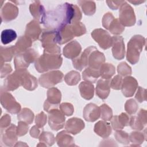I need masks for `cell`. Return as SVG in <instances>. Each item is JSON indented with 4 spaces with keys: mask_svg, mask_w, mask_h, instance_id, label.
I'll list each match as a JSON object with an SVG mask.
<instances>
[{
    "mask_svg": "<svg viewBox=\"0 0 147 147\" xmlns=\"http://www.w3.org/2000/svg\"><path fill=\"white\" fill-rule=\"evenodd\" d=\"M117 72L122 77L127 76L131 74V68L126 62H121L117 67Z\"/></svg>",
    "mask_w": 147,
    "mask_h": 147,
    "instance_id": "cell-45",
    "label": "cell"
},
{
    "mask_svg": "<svg viewBox=\"0 0 147 147\" xmlns=\"http://www.w3.org/2000/svg\"><path fill=\"white\" fill-rule=\"evenodd\" d=\"M100 76V71L86 67L82 73L83 79L91 83H95L98 78Z\"/></svg>",
    "mask_w": 147,
    "mask_h": 147,
    "instance_id": "cell-34",
    "label": "cell"
},
{
    "mask_svg": "<svg viewBox=\"0 0 147 147\" xmlns=\"http://www.w3.org/2000/svg\"><path fill=\"white\" fill-rule=\"evenodd\" d=\"M138 104L133 99L127 100L125 104V109L126 111L130 115L134 114L138 109Z\"/></svg>",
    "mask_w": 147,
    "mask_h": 147,
    "instance_id": "cell-46",
    "label": "cell"
},
{
    "mask_svg": "<svg viewBox=\"0 0 147 147\" xmlns=\"http://www.w3.org/2000/svg\"><path fill=\"white\" fill-rule=\"evenodd\" d=\"M47 121V116L43 111H41L36 116L35 123L40 128H42L46 124Z\"/></svg>",
    "mask_w": 147,
    "mask_h": 147,
    "instance_id": "cell-50",
    "label": "cell"
},
{
    "mask_svg": "<svg viewBox=\"0 0 147 147\" xmlns=\"http://www.w3.org/2000/svg\"><path fill=\"white\" fill-rule=\"evenodd\" d=\"M63 63L61 53H44L34 62L36 69L40 73L59 68Z\"/></svg>",
    "mask_w": 147,
    "mask_h": 147,
    "instance_id": "cell-2",
    "label": "cell"
},
{
    "mask_svg": "<svg viewBox=\"0 0 147 147\" xmlns=\"http://www.w3.org/2000/svg\"><path fill=\"white\" fill-rule=\"evenodd\" d=\"M1 66L3 65L5 62L10 61L13 56L17 55L14 45L8 47H1Z\"/></svg>",
    "mask_w": 147,
    "mask_h": 147,
    "instance_id": "cell-33",
    "label": "cell"
},
{
    "mask_svg": "<svg viewBox=\"0 0 147 147\" xmlns=\"http://www.w3.org/2000/svg\"><path fill=\"white\" fill-rule=\"evenodd\" d=\"M100 109L94 103H88L83 109V117L88 122H94L100 117Z\"/></svg>",
    "mask_w": 147,
    "mask_h": 147,
    "instance_id": "cell-24",
    "label": "cell"
},
{
    "mask_svg": "<svg viewBox=\"0 0 147 147\" xmlns=\"http://www.w3.org/2000/svg\"><path fill=\"white\" fill-rule=\"evenodd\" d=\"M111 124L113 129L114 130H122L124 127H123L121 124L120 123L118 118V115H115L113 116L111 119Z\"/></svg>",
    "mask_w": 147,
    "mask_h": 147,
    "instance_id": "cell-54",
    "label": "cell"
},
{
    "mask_svg": "<svg viewBox=\"0 0 147 147\" xmlns=\"http://www.w3.org/2000/svg\"><path fill=\"white\" fill-rule=\"evenodd\" d=\"M137 88L138 82L134 78L127 76L123 79L121 89L123 95L125 97L132 96Z\"/></svg>",
    "mask_w": 147,
    "mask_h": 147,
    "instance_id": "cell-20",
    "label": "cell"
},
{
    "mask_svg": "<svg viewBox=\"0 0 147 147\" xmlns=\"http://www.w3.org/2000/svg\"><path fill=\"white\" fill-rule=\"evenodd\" d=\"M82 17V12L76 5L65 2L59 5L53 11L46 13L45 25L51 29L79 22Z\"/></svg>",
    "mask_w": 147,
    "mask_h": 147,
    "instance_id": "cell-1",
    "label": "cell"
},
{
    "mask_svg": "<svg viewBox=\"0 0 147 147\" xmlns=\"http://www.w3.org/2000/svg\"><path fill=\"white\" fill-rule=\"evenodd\" d=\"M11 122V117L9 114L3 115L0 120V127L1 129L6 128L10 125Z\"/></svg>",
    "mask_w": 147,
    "mask_h": 147,
    "instance_id": "cell-52",
    "label": "cell"
},
{
    "mask_svg": "<svg viewBox=\"0 0 147 147\" xmlns=\"http://www.w3.org/2000/svg\"><path fill=\"white\" fill-rule=\"evenodd\" d=\"M136 99L140 103H142L146 100V90L145 88L139 87L135 95Z\"/></svg>",
    "mask_w": 147,
    "mask_h": 147,
    "instance_id": "cell-51",
    "label": "cell"
},
{
    "mask_svg": "<svg viewBox=\"0 0 147 147\" xmlns=\"http://www.w3.org/2000/svg\"><path fill=\"white\" fill-rule=\"evenodd\" d=\"M122 78L121 76L115 75L110 81V87L114 90H118L121 88L122 84Z\"/></svg>",
    "mask_w": 147,
    "mask_h": 147,
    "instance_id": "cell-49",
    "label": "cell"
},
{
    "mask_svg": "<svg viewBox=\"0 0 147 147\" xmlns=\"http://www.w3.org/2000/svg\"><path fill=\"white\" fill-rule=\"evenodd\" d=\"M125 2V1H106L108 6L112 10L118 9Z\"/></svg>",
    "mask_w": 147,
    "mask_h": 147,
    "instance_id": "cell-56",
    "label": "cell"
},
{
    "mask_svg": "<svg viewBox=\"0 0 147 147\" xmlns=\"http://www.w3.org/2000/svg\"><path fill=\"white\" fill-rule=\"evenodd\" d=\"M40 22L36 20H33L29 22L26 26L25 35L35 41L38 40L42 33V29L40 25Z\"/></svg>",
    "mask_w": 147,
    "mask_h": 147,
    "instance_id": "cell-22",
    "label": "cell"
},
{
    "mask_svg": "<svg viewBox=\"0 0 147 147\" xmlns=\"http://www.w3.org/2000/svg\"><path fill=\"white\" fill-rule=\"evenodd\" d=\"M95 48H96L93 46L88 47L77 57L72 59V64L74 68L79 71H82L84 68L87 67L88 66L89 56Z\"/></svg>",
    "mask_w": 147,
    "mask_h": 147,
    "instance_id": "cell-16",
    "label": "cell"
},
{
    "mask_svg": "<svg viewBox=\"0 0 147 147\" xmlns=\"http://www.w3.org/2000/svg\"><path fill=\"white\" fill-rule=\"evenodd\" d=\"M32 42V40L25 34L20 36L14 45L17 54L28 49L31 47Z\"/></svg>",
    "mask_w": 147,
    "mask_h": 147,
    "instance_id": "cell-32",
    "label": "cell"
},
{
    "mask_svg": "<svg viewBox=\"0 0 147 147\" xmlns=\"http://www.w3.org/2000/svg\"><path fill=\"white\" fill-rule=\"evenodd\" d=\"M18 14V9L13 2H7L2 8L1 18L2 21L8 22L16 18Z\"/></svg>",
    "mask_w": 147,
    "mask_h": 147,
    "instance_id": "cell-19",
    "label": "cell"
},
{
    "mask_svg": "<svg viewBox=\"0 0 147 147\" xmlns=\"http://www.w3.org/2000/svg\"><path fill=\"white\" fill-rule=\"evenodd\" d=\"M129 141L132 143L131 146H140L144 140H146V129L145 133H142L138 131H134L130 133L129 136Z\"/></svg>",
    "mask_w": 147,
    "mask_h": 147,
    "instance_id": "cell-37",
    "label": "cell"
},
{
    "mask_svg": "<svg viewBox=\"0 0 147 147\" xmlns=\"http://www.w3.org/2000/svg\"><path fill=\"white\" fill-rule=\"evenodd\" d=\"M23 69H16L9 75L5 80L3 88L6 91H14L22 86V76Z\"/></svg>",
    "mask_w": 147,
    "mask_h": 147,
    "instance_id": "cell-14",
    "label": "cell"
},
{
    "mask_svg": "<svg viewBox=\"0 0 147 147\" xmlns=\"http://www.w3.org/2000/svg\"><path fill=\"white\" fill-rule=\"evenodd\" d=\"M105 57L103 53L95 48L90 54L88 58V66L91 69L100 71L102 65L105 63Z\"/></svg>",
    "mask_w": 147,
    "mask_h": 147,
    "instance_id": "cell-21",
    "label": "cell"
},
{
    "mask_svg": "<svg viewBox=\"0 0 147 147\" xmlns=\"http://www.w3.org/2000/svg\"><path fill=\"white\" fill-rule=\"evenodd\" d=\"M40 41L44 48V52L48 53H60V48L57 44L56 30L51 29H44L41 34Z\"/></svg>",
    "mask_w": 147,
    "mask_h": 147,
    "instance_id": "cell-4",
    "label": "cell"
},
{
    "mask_svg": "<svg viewBox=\"0 0 147 147\" xmlns=\"http://www.w3.org/2000/svg\"><path fill=\"white\" fill-rule=\"evenodd\" d=\"M91 37L98 44L99 47L107 49L112 46V37L106 30L101 29H95L91 33Z\"/></svg>",
    "mask_w": 147,
    "mask_h": 147,
    "instance_id": "cell-10",
    "label": "cell"
},
{
    "mask_svg": "<svg viewBox=\"0 0 147 147\" xmlns=\"http://www.w3.org/2000/svg\"><path fill=\"white\" fill-rule=\"evenodd\" d=\"M64 80L69 86H75L80 80V75L76 71H71L64 76Z\"/></svg>",
    "mask_w": 147,
    "mask_h": 147,
    "instance_id": "cell-40",
    "label": "cell"
},
{
    "mask_svg": "<svg viewBox=\"0 0 147 147\" xmlns=\"http://www.w3.org/2000/svg\"><path fill=\"white\" fill-rule=\"evenodd\" d=\"M38 57V53L34 49H28L26 51L17 53L14 59L16 69H26L30 64L35 62Z\"/></svg>",
    "mask_w": 147,
    "mask_h": 147,
    "instance_id": "cell-5",
    "label": "cell"
},
{
    "mask_svg": "<svg viewBox=\"0 0 147 147\" xmlns=\"http://www.w3.org/2000/svg\"><path fill=\"white\" fill-rule=\"evenodd\" d=\"M115 68L110 63H104L100 70V76L102 79L110 80V78L115 74Z\"/></svg>",
    "mask_w": 147,
    "mask_h": 147,
    "instance_id": "cell-36",
    "label": "cell"
},
{
    "mask_svg": "<svg viewBox=\"0 0 147 147\" xmlns=\"http://www.w3.org/2000/svg\"><path fill=\"white\" fill-rule=\"evenodd\" d=\"M94 130L95 133L102 138H107L112 131L110 125L105 121H99L95 123Z\"/></svg>",
    "mask_w": 147,
    "mask_h": 147,
    "instance_id": "cell-30",
    "label": "cell"
},
{
    "mask_svg": "<svg viewBox=\"0 0 147 147\" xmlns=\"http://www.w3.org/2000/svg\"><path fill=\"white\" fill-rule=\"evenodd\" d=\"M14 146H28V145L25 143H22V142H17V144H15Z\"/></svg>",
    "mask_w": 147,
    "mask_h": 147,
    "instance_id": "cell-59",
    "label": "cell"
},
{
    "mask_svg": "<svg viewBox=\"0 0 147 147\" xmlns=\"http://www.w3.org/2000/svg\"><path fill=\"white\" fill-rule=\"evenodd\" d=\"M17 38V33L15 30L11 29L2 30L1 34V39L3 44L6 45L12 42Z\"/></svg>",
    "mask_w": 147,
    "mask_h": 147,
    "instance_id": "cell-39",
    "label": "cell"
},
{
    "mask_svg": "<svg viewBox=\"0 0 147 147\" xmlns=\"http://www.w3.org/2000/svg\"><path fill=\"white\" fill-rule=\"evenodd\" d=\"M17 126L14 124H11L8 127L1 130V141L5 146L15 145L17 143Z\"/></svg>",
    "mask_w": 147,
    "mask_h": 147,
    "instance_id": "cell-13",
    "label": "cell"
},
{
    "mask_svg": "<svg viewBox=\"0 0 147 147\" xmlns=\"http://www.w3.org/2000/svg\"><path fill=\"white\" fill-rule=\"evenodd\" d=\"M59 108L62 113L67 116L72 115L74 112V106L70 103H62L59 105Z\"/></svg>",
    "mask_w": 147,
    "mask_h": 147,
    "instance_id": "cell-47",
    "label": "cell"
},
{
    "mask_svg": "<svg viewBox=\"0 0 147 147\" xmlns=\"http://www.w3.org/2000/svg\"><path fill=\"white\" fill-rule=\"evenodd\" d=\"M12 71V68L9 64H4L1 66V78H2L9 75Z\"/></svg>",
    "mask_w": 147,
    "mask_h": 147,
    "instance_id": "cell-55",
    "label": "cell"
},
{
    "mask_svg": "<svg viewBox=\"0 0 147 147\" xmlns=\"http://www.w3.org/2000/svg\"><path fill=\"white\" fill-rule=\"evenodd\" d=\"M118 120L123 127L126 126L129 124L130 117L129 115H127L125 113H122L120 115H118Z\"/></svg>",
    "mask_w": 147,
    "mask_h": 147,
    "instance_id": "cell-53",
    "label": "cell"
},
{
    "mask_svg": "<svg viewBox=\"0 0 147 147\" xmlns=\"http://www.w3.org/2000/svg\"><path fill=\"white\" fill-rule=\"evenodd\" d=\"M84 126L85 125L82 119L73 117L67 121L65 128L68 133L75 135L79 133L84 128Z\"/></svg>",
    "mask_w": 147,
    "mask_h": 147,
    "instance_id": "cell-26",
    "label": "cell"
},
{
    "mask_svg": "<svg viewBox=\"0 0 147 147\" xmlns=\"http://www.w3.org/2000/svg\"><path fill=\"white\" fill-rule=\"evenodd\" d=\"M39 141L47 146H52L55 142V138L54 135L49 131H42L39 137Z\"/></svg>",
    "mask_w": 147,
    "mask_h": 147,
    "instance_id": "cell-41",
    "label": "cell"
},
{
    "mask_svg": "<svg viewBox=\"0 0 147 147\" xmlns=\"http://www.w3.org/2000/svg\"><path fill=\"white\" fill-rule=\"evenodd\" d=\"M129 2L135 5H140L141 3H143L145 2V1H129Z\"/></svg>",
    "mask_w": 147,
    "mask_h": 147,
    "instance_id": "cell-58",
    "label": "cell"
},
{
    "mask_svg": "<svg viewBox=\"0 0 147 147\" xmlns=\"http://www.w3.org/2000/svg\"><path fill=\"white\" fill-rule=\"evenodd\" d=\"M41 133L40 128L38 127L37 125H34L30 130V136L34 138H37L39 137Z\"/></svg>",
    "mask_w": 147,
    "mask_h": 147,
    "instance_id": "cell-57",
    "label": "cell"
},
{
    "mask_svg": "<svg viewBox=\"0 0 147 147\" xmlns=\"http://www.w3.org/2000/svg\"><path fill=\"white\" fill-rule=\"evenodd\" d=\"M65 115L58 108H55L48 112V124L55 131L62 129L65 124Z\"/></svg>",
    "mask_w": 147,
    "mask_h": 147,
    "instance_id": "cell-11",
    "label": "cell"
},
{
    "mask_svg": "<svg viewBox=\"0 0 147 147\" xmlns=\"http://www.w3.org/2000/svg\"><path fill=\"white\" fill-rule=\"evenodd\" d=\"M147 123V111L145 109H141L136 116H131L130 118L129 125L132 129L141 130L146 126Z\"/></svg>",
    "mask_w": 147,
    "mask_h": 147,
    "instance_id": "cell-17",
    "label": "cell"
},
{
    "mask_svg": "<svg viewBox=\"0 0 147 147\" xmlns=\"http://www.w3.org/2000/svg\"><path fill=\"white\" fill-rule=\"evenodd\" d=\"M56 32L57 35V44L60 45L64 44L71 41L75 37L71 24L61 26L56 29Z\"/></svg>",
    "mask_w": 147,
    "mask_h": 147,
    "instance_id": "cell-18",
    "label": "cell"
},
{
    "mask_svg": "<svg viewBox=\"0 0 147 147\" xmlns=\"http://www.w3.org/2000/svg\"><path fill=\"white\" fill-rule=\"evenodd\" d=\"M96 94L102 99H105L109 96L110 92V80L107 79H99L96 86Z\"/></svg>",
    "mask_w": 147,
    "mask_h": 147,
    "instance_id": "cell-27",
    "label": "cell"
},
{
    "mask_svg": "<svg viewBox=\"0 0 147 147\" xmlns=\"http://www.w3.org/2000/svg\"><path fill=\"white\" fill-rule=\"evenodd\" d=\"M145 38L141 35L133 36L127 43L126 59L131 64H136L140 59V55L145 45Z\"/></svg>",
    "mask_w": 147,
    "mask_h": 147,
    "instance_id": "cell-3",
    "label": "cell"
},
{
    "mask_svg": "<svg viewBox=\"0 0 147 147\" xmlns=\"http://www.w3.org/2000/svg\"><path fill=\"white\" fill-rule=\"evenodd\" d=\"M114 137L115 140L122 144L128 145L129 144V134L125 131L121 130H116V132L114 133Z\"/></svg>",
    "mask_w": 147,
    "mask_h": 147,
    "instance_id": "cell-44",
    "label": "cell"
},
{
    "mask_svg": "<svg viewBox=\"0 0 147 147\" xmlns=\"http://www.w3.org/2000/svg\"><path fill=\"white\" fill-rule=\"evenodd\" d=\"M118 20L124 27L133 26L136 23L134 10L126 1L120 6Z\"/></svg>",
    "mask_w": 147,
    "mask_h": 147,
    "instance_id": "cell-8",
    "label": "cell"
},
{
    "mask_svg": "<svg viewBox=\"0 0 147 147\" xmlns=\"http://www.w3.org/2000/svg\"><path fill=\"white\" fill-rule=\"evenodd\" d=\"M29 10L32 16L40 24H44L46 17V12L40 1H33L29 6Z\"/></svg>",
    "mask_w": 147,
    "mask_h": 147,
    "instance_id": "cell-23",
    "label": "cell"
},
{
    "mask_svg": "<svg viewBox=\"0 0 147 147\" xmlns=\"http://www.w3.org/2000/svg\"><path fill=\"white\" fill-rule=\"evenodd\" d=\"M38 86L36 78L30 74L26 69H23L22 76V86L29 91L34 90Z\"/></svg>",
    "mask_w": 147,
    "mask_h": 147,
    "instance_id": "cell-28",
    "label": "cell"
},
{
    "mask_svg": "<svg viewBox=\"0 0 147 147\" xmlns=\"http://www.w3.org/2000/svg\"><path fill=\"white\" fill-rule=\"evenodd\" d=\"M29 130V125L25 122L19 121L17 127V133L18 136H22L25 135Z\"/></svg>",
    "mask_w": 147,
    "mask_h": 147,
    "instance_id": "cell-48",
    "label": "cell"
},
{
    "mask_svg": "<svg viewBox=\"0 0 147 147\" xmlns=\"http://www.w3.org/2000/svg\"><path fill=\"white\" fill-rule=\"evenodd\" d=\"M102 26L109 30L111 33L115 35L121 34L125 30V27L121 24L119 20L114 17L112 13L107 12L102 18Z\"/></svg>",
    "mask_w": 147,
    "mask_h": 147,
    "instance_id": "cell-7",
    "label": "cell"
},
{
    "mask_svg": "<svg viewBox=\"0 0 147 147\" xmlns=\"http://www.w3.org/2000/svg\"><path fill=\"white\" fill-rule=\"evenodd\" d=\"M34 113L28 108L22 109L18 114L17 118L19 121H22L26 122L28 124H31L34 119Z\"/></svg>",
    "mask_w": 147,
    "mask_h": 147,
    "instance_id": "cell-38",
    "label": "cell"
},
{
    "mask_svg": "<svg viewBox=\"0 0 147 147\" xmlns=\"http://www.w3.org/2000/svg\"><path fill=\"white\" fill-rule=\"evenodd\" d=\"M82 47L80 44L76 40H74L67 44L63 48L64 56L70 59H74L80 53Z\"/></svg>",
    "mask_w": 147,
    "mask_h": 147,
    "instance_id": "cell-25",
    "label": "cell"
},
{
    "mask_svg": "<svg viewBox=\"0 0 147 147\" xmlns=\"http://www.w3.org/2000/svg\"><path fill=\"white\" fill-rule=\"evenodd\" d=\"M112 53L113 57L117 60H122L125 55V44L123 38L121 36L112 37Z\"/></svg>",
    "mask_w": 147,
    "mask_h": 147,
    "instance_id": "cell-15",
    "label": "cell"
},
{
    "mask_svg": "<svg viewBox=\"0 0 147 147\" xmlns=\"http://www.w3.org/2000/svg\"><path fill=\"white\" fill-rule=\"evenodd\" d=\"M63 74L59 70H53L42 74L39 77V83L44 88H51L62 82Z\"/></svg>",
    "mask_w": 147,
    "mask_h": 147,
    "instance_id": "cell-6",
    "label": "cell"
},
{
    "mask_svg": "<svg viewBox=\"0 0 147 147\" xmlns=\"http://www.w3.org/2000/svg\"><path fill=\"white\" fill-rule=\"evenodd\" d=\"M47 99L44 103V109L47 112L51 110L58 108L61 101V94L60 91L56 87H51L47 91Z\"/></svg>",
    "mask_w": 147,
    "mask_h": 147,
    "instance_id": "cell-12",
    "label": "cell"
},
{
    "mask_svg": "<svg viewBox=\"0 0 147 147\" xmlns=\"http://www.w3.org/2000/svg\"><path fill=\"white\" fill-rule=\"evenodd\" d=\"M79 91L82 98L86 100H90L94 96V86L88 82L84 81L80 83Z\"/></svg>",
    "mask_w": 147,
    "mask_h": 147,
    "instance_id": "cell-31",
    "label": "cell"
},
{
    "mask_svg": "<svg viewBox=\"0 0 147 147\" xmlns=\"http://www.w3.org/2000/svg\"><path fill=\"white\" fill-rule=\"evenodd\" d=\"M83 12L87 16H92L96 11L95 2L91 1H79L78 2Z\"/></svg>",
    "mask_w": 147,
    "mask_h": 147,
    "instance_id": "cell-35",
    "label": "cell"
},
{
    "mask_svg": "<svg viewBox=\"0 0 147 147\" xmlns=\"http://www.w3.org/2000/svg\"><path fill=\"white\" fill-rule=\"evenodd\" d=\"M72 32L75 37H79L86 33V28L85 25L81 22H75L71 24Z\"/></svg>",
    "mask_w": 147,
    "mask_h": 147,
    "instance_id": "cell-42",
    "label": "cell"
},
{
    "mask_svg": "<svg viewBox=\"0 0 147 147\" xmlns=\"http://www.w3.org/2000/svg\"><path fill=\"white\" fill-rule=\"evenodd\" d=\"M55 140L59 146L68 147L76 146L74 139L67 130H63L58 133Z\"/></svg>",
    "mask_w": 147,
    "mask_h": 147,
    "instance_id": "cell-29",
    "label": "cell"
},
{
    "mask_svg": "<svg viewBox=\"0 0 147 147\" xmlns=\"http://www.w3.org/2000/svg\"><path fill=\"white\" fill-rule=\"evenodd\" d=\"M1 103L7 111L11 114H18L21 111V105L14 96L6 90L1 91Z\"/></svg>",
    "mask_w": 147,
    "mask_h": 147,
    "instance_id": "cell-9",
    "label": "cell"
},
{
    "mask_svg": "<svg viewBox=\"0 0 147 147\" xmlns=\"http://www.w3.org/2000/svg\"><path fill=\"white\" fill-rule=\"evenodd\" d=\"M100 114L101 118L105 121H110L113 117L112 109L106 104H103L100 107Z\"/></svg>",
    "mask_w": 147,
    "mask_h": 147,
    "instance_id": "cell-43",
    "label": "cell"
}]
</instances>
